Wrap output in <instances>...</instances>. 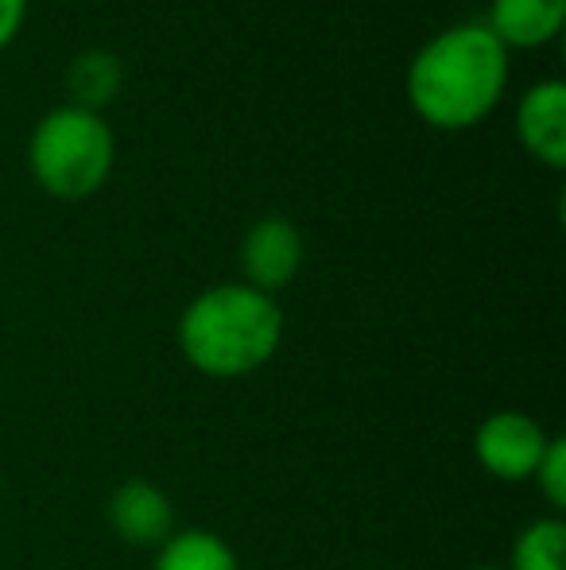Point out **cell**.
Masks as SVG:
<instances>
[{
  "mask_svg": "<svg viewBox=\"0 0 566 570\" xmlns=\"http://www.w3.org/2000/svg\"><path fill=\"white\" fill-rule=\"evenodd\" d=\"M156 570H237V559L214 532H182L163 543Z\"/></svg>",
  "mask_w": 566,
  "mask_h": 570,
  "instance_id": "obj_10",
  "label": "cell"
},
{
  "mask_svg": "<svg viewBox=\"0 0 566 570\" xmlns=\"http://www.w3.org/2000/svg\"><path fill=\"white\" fill-rule=\"evenodd\" d=\"M477 458L500 481H524L536 473L547 451V435L532 415L497 412L477 428Z\"/></svg>",
  "mask_w": 566,
  "mask_h": 570,
  "instance_id": "obj_4",
  "label": "cell"
},
{
  "mask_svg": "<svg viewBox=\"0 0 566 570\" xmlns=\"http://www.w3.org/2000/svg\"><path fill=\"white\" fill-rule=\"evenodd\" d=\"M516 128L520 140L536 151L539 159L559 167L566 159V86L559 78L528 86L516 106Z\"/></svg>",
  "mask_w": 566,
  "mask_h": 570,
  "instance_id": "obj_6",
  "label": "cell"
},
{
  "mask_svg": "<svg viewBox=\"0 0 566 570\" xmlns=\"http://www.w3.org/2000/svg\"><path fill=\"white\" fill-rule=\"evenodd\" d=\"M109 520H113L117 535L137 548H151V543H167L171 535V504L148 481H129L113 493L109 501Z\"/></svg>",
  "mask_w": 566,
  "mask_h": 570,
  "instance_id": "obj_7",
  "label": "cell"
},
{
  "mask_svg": "<svg viewBox=\"0 0 566 570\" xmlns=\"http://www.w3.org/2000/svg\"><path fill=\"white\" fill-rule=\"evenodd\" d=\"M302 264V233L280 214L260 218L241 240V268L257 292L272 295L295 279Z\"/></svg>",
  "mask_w": 566,
  "mask_h": 570,
  "instance_id": "obj_5",
  "label": "cell"
},
{
  "mask_svg": "<svg viewBox=\"0 0 566 570\" xmlns=\"http://www.w3.org/2000/svg\"><path fill=\"white\" fill-rule=\"evenodd\" d=\"M23 12H28V0H0V47H4L8 39L16 36Z\"/></svg>",
  "mask_w": 566,
  "mask_h": 570,
  "instance_id": "obj_13",
  "label": "cell"
},
{
  "mask_svg": "<svg viewBox=\"0 0 566 570\" xmlns=\"http://www.w3.org/2000/svg\"><path fill=\"white\" fill-rule=\"evenodd\" d=\"M539 489H544L547 504L552 509H563L566 504V443L563 439H547V451L536 465Z\"/></svg>",
  "mask_w": 566,
  "mask_h": 570,
  "instance_id": "obj_12",
  "label": "cell"
},
{
  "mask_svg": "<svg viewBox=\"0 0 566 570\" xmlns=\"http://www.w3.org/2000/svg\"><path fill=\"white\" fill-rule=\"evenodd\" d=\"M474 570H500V567H474Z\"/></svg>",
  "mask_w": 566,
  "mask_h": 570,
  "instance_id": "obj_14",
  "label": "cell"
},
{
  "mask_svg": "<svg viewBox=\"0 0 566 570\" xmlns=\"http://www.w3.org/2000/svg\"><path fill=\"white\" fill-rule=\"evenodd\" d=\"M28 164L36 179L54 195H90L101 187L113 164V128L98 109L86 106H54L36 120L28 140Z\"/></svg>",
  "mask_w": 566,
  "mask_h": 570,
  "instance_id": "obj_3",
  "label": "cell"
},
{
  "mask_svg": "<svg viewBox=\"0 0 566 570\" xmlns=\"http://www.w3.org/2000/svg\"><path fill=\"white\" fill-rule=\"evenodd\" d=\"M566 0H493L489 4V31L500 43H544L563 23Z\"/></svg>",
  "mask_w": 566,
  "mask_h": 570,
  "instance_id": "obj_8",
  "label": "cell"
},
{
  "mask_svg": "<svg viewBox=\"0 0 566 570\" xmlns=\"http://www.w3.org/2000/svg\"><path fill=\"white\" fill-rule=\"evenodd\" d=\"M121 59H117L109 47H86L70 59L67 67V86L75 94V106L98 109L101 101H109L121 86Z\"/></svg>",
  "mask_w": 566,
  "mask_h": 570,
  "instance_id": "obj_9",
  "label": "cell"
},
{
  "mask_svg": "<svg viewBox=\"0 0 566 570\" xmlns=\"http://www.w3.org/2000/svg\"><path fill=\"white\" fill-rule=\"evenodd\" d=\"M566 528L563 520H536L520 532L513 548V570H566L563 567Z\"/></svg>",
  "mask_w": 566,
  "mask_h": 570,
  "instance_id": "obj_11",
  "label": "cell"
},
{
  "mask_svg": "<svg viewBox=\"0 0 566 570\" xmlns=\"http://www.w3.org/2000/svg\"><path fill=\"white\" fill-rule=\"evenodd\" d=\"M508 78V47L489 23H454L430 36L408 67V94L430 125H474L497 106Z\"/></svg>",
  "mask_w": 566,
  "mask_h": 570,
  "instance_id": "obj_1",
  "label": "cell"
},
{
  "mask_svg": "<svg viewBox=\"0 0 566 570\" xmlns=\"http://www.w3.org/2000/svg\"><path fill=\"white\" fill-rule=\"evenodd\" d=\"M284 338V311L252 284L202 292L179 323L182 357L206 376H245L260 368Z\"/></svg>",
  "mask_w": 566,
  "mask_h": 570,
  "instance_id": "obj_2",
  "label": "cell"
}]
</instances>
